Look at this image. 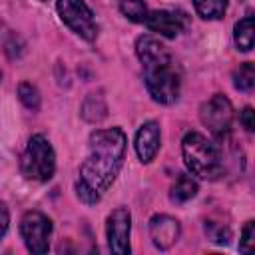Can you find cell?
I'll list each match as a JSON object with an SVG mask.
<instances>
[{
    "instance_id": "obj_1",
    "label": "cell",
    "mask_w": 255,
    "mask_h": 255,
    "mask_svg": "<svg viewBox=\"0 0 255 255\" xmlns=\"http://www.w3.org/2000/svg\"><path fill=\"white\" fill-rule=\"evenodd\" d=\"M126 155V133L120 128L96 129L90 135V151L80 167L76 181L78 197L94 205L118 177Z\"/></svg>"
},
{
    "instance_id": "obj_2",
    "label": "cell",
    "mask_w": 255,
    "mask_h": 255,
    "mask_svg": "<svg viewBox=\"0 0 255 255\" xmlns=\"http://www.w3.org/2000/svg\"><path fill=\"white\" fill-rule=\"evenodd\" d=\"M181 153L187 169L201 179H215L221 175L223 161L219 147L197 131H189L181 139Z\"/></svg>"
},
{
    "instance_id": "obj_3",
    "label": "cell",
    "mask_w": 255,
    "mask_h": 255,
    "mask_svg": "<svg viewBox=\"0 0 255 255\" xmlns=\"http://www.w3.org/2000/svg\"><path fill=\"white\" fill-rule=\"evenodd\" d=\"M20 169L24 177L34 181H48L54 175V169H56L54 147L42 133H36L28 139L26 151L22 153Z\"/></svg>"
},
{
    "instance_id": "obj_4",
    "label": "cell",
    "mask_w": 255,
    "mask_h": 255,
    "mask_svg": "<svg viewBox=\"0 0 255 255\" xmlns=\"http://www.w3.org/2000/svg\"><path fill=\"white\" fill-rule=\"evenodd\" d=\"M143 76H145V86L149 96L159 102V104H173L179 98V72L173 66V60H163L155 64H145L143 66Z\"/></svg>"
},
{
    "instance_id": "obj_5",
    "label": "cell",
    "mask_w": 255,
    "mask_h": 255,
    "mask_svg": "<svg viewBox=\"0 0 255 255\" xmlns=\"http://www.w3.org/2000/svg\"><path fill=\"white\" fill-rule=\"evenodd\" d=\"M56 8L62 22L70 30H74L80 38L92 42L98 36V24L84 0H58Z\"/></svg>"
},
{
    "instance_id": "obj_6",
    "label": "cell",
    "mask_w": 255,
    "mask_h": 255,
    "mask_svg": "<svg viewBox=\"0 0 255 255\" xmlns=\"http://www.w3.org/2000/svg\"><path fill=\"white\" fill-rule=\"evenodd\" d=\"M199 118L201 124L215 135V137H225L231 131V122H233V106L231 102L221 96L215 94L213 98H209L201 110H199Z\"/></svg>"
},
{
    "instance_id": "obj_7",
    "label": "cell",
    "mask_w": 255,
    "mask_h": 255,
    "mask_svg": "<svg viewBox=\"0 0 255 255\" xmlns=\"http://www.w3.org/2000/svg\"><path fill=\"white\" fill-rule=\"evenodd\" d=\"M20 233H22V239L28 251L42 255L50 247L52 221L40 211H26L20 221Z\"/></svg>"
},
{
    "instance_id": "obj_8",
    "label": "cell",
    "mask_w": 255,
    "mask_h": 255,
    "mask_svg": "<svg viewBox=\"0 0 255 255\" xmlns=\"http://www.w3.org/2000/svg\"><path fill=\"white\" fill-rule=\"evenodd\" d=\"M129 231H131V215L126 207H118L110 213L106 235H108V247L116 255H128L129 253Z\"/></svg>"
},
{
    "instance_id": "obj_9",
    "label": "cell",
    "mask_w": 255,
    "mask_h": 255,
    "mask_svg": "<svg viewBox=\"0 0 255 255\" xmlns=\"http://www.w3.org/2000/svg\"><path fill=\"white\" fill-rule=\"evenodd\" d=\"M179 221L175 219V217H171V215H165V213H161V215H153L151 219H149V235H151V243L157 247V249H161V251H165V249H169L177 239H179Z\"/></svg>"
},
{
    "instance_id": "obj_10",
    "label": "cell",
    "mask_w": 255,
    "mask_h": 255,
    "mask_svg": "<svg viewBox=\"0 0 255 255\" xmlns=\"http://www.w3.org/2000/svg\"><path fill=\"white\" fill-rule=\"evenodd\" d=\"M161 143V135H159V124L157 122H145L137 133H135V151L141 163H149Z\"/></svg>"
},
{
    "instance_id": "obj_11",
    "label": "cell",
    "mask_w": 255,
    "mask_h": 255,
    "mask_svg": "<svg viewBox=\"0 0 255 255\" xmlns=\"http://www.w3.org/2000/svg\"><path fill=\"white\" fill-rule=\"evenodd\" d=\"M143 24L151 32H157V34L167 36V38H175L183 30V18L179 14H175V12H169V10H153V12H147Z\"/></svg>"
},
{
    "instance_id": "obj_12",
    "label": "cell",
    "mask_w": 255,
    "mask_h": 255,
    "mask_svg": "<svg viewBox=\"0 0 255 255\" xmlns=\"http://www.w3.org/2000/svg\"><path fill=\"white\" fill-rule=\"evenodd\" d=\"M233 40L241 52H249L253 48V44H255V20H253V16H245L235 24Z\"/></svg>"
},
{
    "instance_id": "obj_13",
    "label": "cell",
    "mask_w": 255,
    "mask_h": 255,
    "mask_svg": "<svg viewBox=\"0 0 255 255\" xmlns=\"http://www.w3.org/2000/svg\"><path fill=\"white\" fill-rule=\"evenodd\" d=\"M195 193H197V183H195V179H193L191 175L179 173L177 179H175V183H173L171 189H169V199H171L173 203H185V201H189L191 197H195Z\"/></svg>"
},
{
    "instance_id": "obj_14",
    "label": "cell",
    "mask_w": 255,
    "mask_h": 255,
    "mask_svg": "<svg viewBox=\"0 0 255 255\" xmlns=\"http://www.w3.org/2000/svg\"><path fill=\"white\" fill-rule=\"evenodd\" d=\"M195 12L205 20H217L223 18L227 10V0H193Z\"/></svg>"
},
{
    "instance_id": "obj_15",
    "label": "cell",
    "mask_w": 255,
    "mask_h": 255,
    "mask_svg": "<svg viewBox=\"0 0 255 255\" xmlns=\"http://www.w3.org/2000/svg\"><path fill=\"white\" fill-rule=\"evenodd\" d=\"M233 86L241 92H251L255 86V64L245 62L233 72Z\"/></svg>"
},
{
    "instance_id": "obj_16",
    "label": "cell",
    "mask_w": 255,
    "mask_h": 255,
    "mask_svg": "<svg viewBox=\"0 0 255 255\" xmlns=\"http://www.w3.org/2000/svg\"><path fill=\"white\" fill-rule=\"evenodd\" d=\"M120 10L131 22H141L143 24V20L147 16V6H145L143 0H120Z\"/></svg>"
},
{
    "instance_id": "obj_17",
    "label": "cell",
    "mask_w": 255,
    "mask_h": 255,
    "mask_svg": "<svg viewBox=\"0 0 255 255\" xmlns=\"http://www.w3.org/2000/svg\"><path fill=\"white\" fill-rule=\"evenodd\" d=\"M18 98H20V102H22L28 110H32V112H36V110L40 108V92H38L36 86H32L30 82H22V84L18 86Z\"/></svg>"
},
{
    "instance_id": "obj_18",
    "label": "cell",
    "mask_w": 255,
    "mask_h": 255,
    "mask_svg": "<svg viewBox=\"0 0 255 255\" xmlns=\"http://www.w3.org/2000/svg\"><path fill=\"white\" fill-rule=\"evenodd\" d=\"M205 233L209 235V239L217 245H227L229 239H231V231L229 227L221 225V223H213V221H207L205 223Z\"/></svg>"
},
{
    "instance_id": "obj_19",
    "label": "cell",
    "mask_w": 255,
    "mask_h": 255,
    "mask_svg": "<svg viewBox=\"0 0 255 255\" xmlns=\"http://www.w3.org/2000/svg\"><path fill=\"white\" fill-rule=\"evenodd\" d=\"M255 245V221H247L243 231H241V241H239V251L241 253H251Z\"/></svg>"
},
{
    "instance_id": "obj_20",
    "label": "cell",
    "mask_w": 255,
    "mask_h": 255,
    "mask_svg": "<svg viewBox=\"0 0 255 255\" xmlns=\"http://www.w3.org/2000/svg\"><path fill=\"white\" fill-rule=\"evenodd\" d=\"M239 122L243 124V128L247 131H253L255 129V112H253V108H245L239 116Z\"/></svg>"
},
{
    "instance_id": "obj_21",
    "label": "cell",
    "mask_w": 255,
    "mask_h": 255,
    "mask_svg": "<svg viewBox=\"0 0 255 255\" xmlns=\"http://www.w3.org/2000/svg\"><path fill=\"white\" fill-rule=\"evenodd\" d=\"M8 223H10V213H8V207L4 201H0V239L6 235L8 231Z\"/></svg>"
},
{
    "instance_id": "obj_22",
    "label": "cell",
    "mask_w": 255,
    "mask_h": 255,
    "mask_svg": "<svg viewBox=\"0 0 255 255\" xmlns=\"http://www.w3.org/2000/svg\"><path fill=\"white\" fill-rule=\"evenodd\" d=\"M44 2H46V0H44Z\"/></svg>"
}]
</instances>
